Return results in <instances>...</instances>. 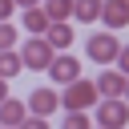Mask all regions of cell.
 Wrapping results in <instances>:
<instances>
[{"mask_svg":"<svg viewBox=\"0 0 129 129\" xmlns=\"http://www.w3.org/2000/svg\"><path fill=\"white\" fill-rule=\"evenodd\" d=\"M56 105H60V97H56V89H48V85H40V89L28 93V113H36V117L56 113Z\"/></svg>","mask_w":129,"mask_h":129,"instance_id":"obj_6","label":"cell"},{"mask_svg":"<svg viewBox=\"0 0 129 129\" xmlns=\"http://www.w3.org/2000/svg\"><path fill=\"white\" fill-rule=\"evenodd\" d=\"M117 36L113 32H93L89 36V44H85V52H89V60H97V64H113L117 60Z\"/></svg>","mask_w":129,"mask_h":129,"instance_id":"obj_4","label":"cell"},{"mask_svg":"<svg viewBox=\"0 0 129 129\" xmlns=\"http://www.w3.org/2000/svg\"><path fill=\"white\" fill-rule=\"evenodd\" d=\"M20 24H24V32H32V36H44V28H48V16H44V8H40V4H32V8H24Z\"/></svg>","mask_w":129,"mask_h":129,"instance_id":"obj_11","label":"cell"},{"mask_svg":"<svg viewBox=\"0 0 129 129\" xmlns=\"http://www.w3.org/2000/svg\"><path fill=\"white\" fill-rule=\"evenodd\" d=\"M121 4H125V8H129V0H121Z\"/></svg>","mask_w":129,"mask_h":129,"instance_id":"obj_22","label":"cell"},{"mask_svg":"<svg viewBox=\"0 0 129 129\" xmlns=\"http://www.w3.org/2000/svg\"><path fill=\"white\" fill-rule=\"evenodd\" d=\"M16 4H20V8H32V4H40V0H16Z\"/></svg>","mask_w":129,"mask_h":129,"instance_id":"obj_20","label":"cell"},{"mask_svg":"<svg viewBox=\"0 0 129 129\" xmlns=\"http://www.w3.org/2000/svg\"><path fill=\"white\" fill-rule=\"evenodd\" d=\"M20 69H24L20 52H16V48H0V77H8V81H12Z\"/></svg>","mask_w":129,"mask_h":129,"instance_id":"obj_13","label":"cell"},{"mask_svg":"<svg viewBox=\"0 0 129 129\" xmlns=\"http://www.w3.org/2000/svg\"><path fill=\"white\" fill-rule=\"evenodd\" d=\"M48 20H73V0H40Z\"/></svg>","mask_w":129,"mask_h":129,"instance_id":"obj_14","label":"cell"},{"mask_svg":"<svg viewBox=\"0 0 129 129\" xmlns=\"http://www.w3.org/2000/svg\"><path fill=\"white\" fill-rule=\"evenodd\" d=\"M8 97V77H0V101Z\"/></svg>","mask_w":129,"mask_h":129,"instance_id":"obj_19","label":"cell"},{"mask_svg":"<svg viewBox=\"0 0 129 129\" xmlns=\"http://www.w3.org/2000/svg\"><path fill=\"white\" fill-rule=\"evenodd\" d=\"M48 77H52L56 85H69V81L81 77V60L69 56V48H64V52H52V60H48Z\"/></svg>","mask_w":129,"mask_h":129,"instance_id":"obj_5","label":"cell"},{"mask_svg":"<svg viewBox=\"0 0 129 129\" xmlns=\"http://www.w3.org/2000/svg\"><path fill=\"white\" fill-rule=\"evenodd\" d=\"M64 125H69V129H89V117H85V109H69Z\"/></svg>","mask_w":129,"mask_h":129,"instance_id":"obj_15","label":"cell"},{"mask_svg":"<svg viewBox=\"0 0 129 129\" xmlns=\"http://www.w3.org/2000/svg\"><path fill=\"white\" fill-rule=\"evenodd\" d=\"M97 81H85V77H77V81H69L64 85V97H60V105L64 109H89V105H97Z\"/></svg>","mask_w":129,"mask_h":129,"instance_id":"obj_1","label":"cell"},{"mask_svg":"<svg viewBox=\"0 0 129 129\" xmlns=\"http://www.w3.org/2000/svg\"><path fill=\"white\" fill-rule=\"evenodd\" d=\"M52 52H56V48H52L44 36H28V40L20 44V60H24V69H48Z\"/></svg>","mask_w":129,"mask_h":129,"instance_id":"obj_3","label":"cell"},{"mask_svg":"<svg viewBox=\"0 0 129 129\" xmlns=\"http://www.w3.org/2000/svg\"><path fill=\"white\" fill-rule=\"evenodd\" d=\"M12 44H16V28L8 20H0V48H12Z\"/></svg>","mask_w":129,"mask_h":129,"instance_id":"obj_16","label":"cell"},{"mask_svg":"<svg viewBox=\"0 0 129 129\" xmlns=\"http://www.w3.org/2000/svg\"><path fill=\"white\" fill-rule=\"evenodd\" d=\"M24 117H28V101H16V97L0 101V125H24Z\"/></svg>","mask_w":129,"mask_h":129,"instance_id":"obj_10","label":"cell"},{"mask_svg":"<svg viewBox=\"0 0 129 129\" xmlns=\"http://www.w3.org/2000/svg\"><path fill=\"white\" fill-rule=\"evenodd\" d=\"M73 20H81V24L101 20V0H73Z\"/></svg>","mask_w":129,"mask_h":129,"instance_id":"obj_12","label":"cell"},{"mask_svg":"<svg viewBox=\"0 0 129 129\" xmlns=\"http://www.w3.org/2000/svg\"><path fill=\"white\" fill-rule=\"evenodd\" d=\"M97 125H105V129L129 125V101H125V97H105V101L97 105Z\"/></svg>","mask_w":129,"mask_h":129,"instance_id":"obj_2","label":"cell"},{"mask_svg":"<svg viewBox=\"0 0 129 129\" xmlns=\"http://www.w3.org/2000/svg\"><path fill=\"white\" fill-rule=\"evenodd\" d=\"M12 8H16V0H0V20H8V16H12Z\"/></svg>","mask_w":129,"mask_h":129,"instance_id":"obj_18","label":"cell"},{"mask_svg":"<svg viewBox=\"0 0 129 129\" xmlns=\"http://www.w3.org/2000/svg\"><path fill=\"white\" fill-rule=\"evenodd\" d=\"M113 64H117V69L129 77V44H125V48H117V60H113Z\"/></svg>","mask_w":129,"mask_h":129,"instance_id":"obj_17","label":"cell"},{"mask_svg":"<svg viewBox=\"0 0 129 129\" xmlns=\"http://www.w3.org/2000/svg\"><path fill=\"white\" fill-rule=\"evenodd\" d=\"M97 93H101V97H121V93H125V73H121V69H105V73L97 77Z\"/></svg>","mask_w":129,"mask_h":129,"instance_id":"obj_9","label":"cell"},{"mask_svg":"<svg viewBox=\"0 0 129 129\" xmlns=\"http://www.w3.org/2000/svg\"><path fill=\"white\" fill-rule=\"evenodd\" d=\"M121 97H125V101H129V77H125V93H121Z\"/></svg>","mask_w":129,"mask_h":129,"instance_id":"obj_21","label":"cell"},{"mask_svg":"<svg viewBox=\"0 0 129 129\" xmlns=\"http://www.w3.org/2000/svg\"><path fill=\"white\" fill-rule=\"evenodd\" d=\"M73 36H77V32H73L69 20H48V28H44V40H48L56 52H64V48L73 44Z\"/></svg>","mask_w":129,"mask_h":129,"instance_id":"obj_7","label":"cell"},{"mask_svg":"<svg viewBox=\"0 0 129 129\" xmlns=\"http://www.w3.org/2000/svg\"><path fill=\"white\" fill-rule=\"evenodd\" d=\"M101 20H105V28H125L129 24V8L121 4V0H101Z\"/></svg>","mask_w":129,"mask_h":129,"instance_id":"obj_8","label":"cell"}]
</instances>
